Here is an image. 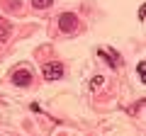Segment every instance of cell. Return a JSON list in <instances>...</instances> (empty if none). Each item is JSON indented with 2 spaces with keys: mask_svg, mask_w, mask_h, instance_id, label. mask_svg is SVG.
<instances>
[{
  "mask_svg": "<svg viewBox=\"0 0 146 136\" xmlns=\"http://www.w3.org/2000/svg\"><path fill=\"white\" fill-rule=\"evenodd\" d=\"M10 37H12V24L5 20V17H0V42L3 44L10 42Z\"/></svg>",
  "mask_w": 146,
  "mask_h": 136,
  "instance_id": "5",
  "label": "cell"
},
{
  "mask_svg": "<svg viewBox=\"0 0 146 136\" xmlns=\"http://www.w3.org/2000/svg\"><path fill=\"white\" fill-rule=\"evenodd\" d=\"M32 5H34L36 10H46V7L54 5V0H32Z\"/></svg>",
  "mask_w": 146,
  "mask_h": 136,
  "instance_id": "6",
  "label": "cell"
},
{
  "mask_svg": "<svg viewBox=\"0 0 146 136\" xmlns=\"http://www.w3.org/2000/svg\"><path fill=\"white\" fill-rule=\"evenodd\" d=\"M98 53H100V56H105V61H107L112 68H119V66H122V56H119V51H115V49H105V46H100Z\"/></svg>",
  "mask_w": 146,
  "mask_h": 136,
  "instance_id": "3",
  "label": "cell"
},
{
  "mask_svg": "<svg viewBox=\"0 0 146 136\" xmlns=\"http://www.w3.org/2000/svg\"><path fill=\"white\" fill-rule=\"evenodd\" d=\"M58 29H61L63 34H73V32L78 29V17L73 15V12H63V15L58 17Z\"/></svg>",
  "mask_w": 146,
  "mask_h": 136,
  "instance_id": "1",
  "label": "cell"
},
{
  "mask_svg": "<svg viewBox=\"0 0 146 136\" xmlns=\"http://www.w3.org/2000/svg\"><path fill=\"white\" fill-rule=\"evenodd\" d=\"M136 73H139V80H141V83H146V61H139Z\"/></svg>",
  "mask_w": 146,
  "mask_h": 136,
  "instance_id": "7",
  "label": "cell"
},
{
  "mask_svg": "<svg viewBox=\"0 0 146 136\" xmlns=\"http://www.w3.org/2000/svg\"><path fill=\"white\" fill-rule=\"evenodd\" d=\"M12 83L20 85V88H27V85L32 83V73L27 71V68H20V71H15V73H12Z\"/></svg>",
  "mask_w": 146,
  "mask_h": 136,
  "instance_id": "4",
  "label": "cell"
},
{
  "mask_svg": "<svg viewBox=\"0 0 146 136\" xmlns=\"http://www.w3.org/2000/svg\"><path fill=\"white\" fill-rule=\"evenodd\" d=\"M42 73H44L46 80H61L63 78V66L58 61H49V63L42 66Z\"/></svg>",
  "mask_w": 146,
  "mask_h": 136,
  "instance_id": "2",
  "label": "cell"
}]
</instances>
